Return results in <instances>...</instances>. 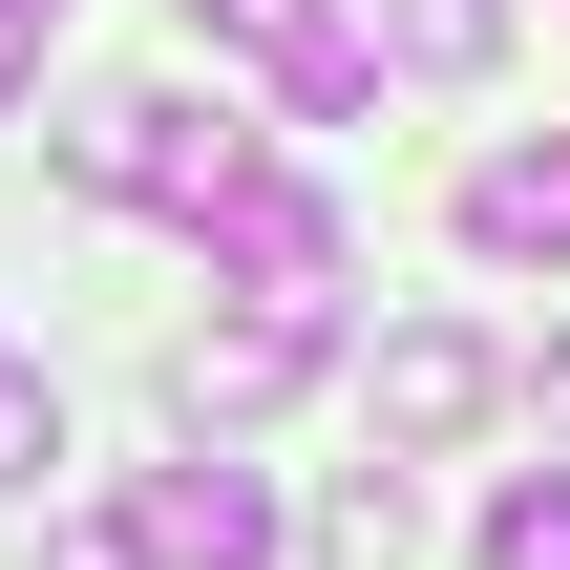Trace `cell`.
Wrapping results in <instances>:
<instances>
[{"instance_id": "obj_1", "label": "cell", "mask_w": 570, "mask_h": 570, "mask_svg": "<svg viewBox=\"0 0 570 570\" xmlns=\"http://www.w3.org/2000/svg\"><path fill=\"white\" fill-rule=\"evenodd\" d=\"M233 169H254V127L190 106V85H106V106H63V190H85V212H169V233H190Z\"/></svg>"}, {"instance_id": "obj_2", "label": "cell", "mask_w": 570, "mask_h": 570, "mask_svg": "<svg viewBox=\"0 0 570 570\" xmlns=\"http://www.w3.org/2000/svg\"><path fill=\"white\" fill-rule=\"evenodd\" d=\"M190 254H212L254 317H317V338H338V190H317V169H275V148H254V169L190 212Z\"/></svg>"}, {"instance_id": "obj_3", "label": "cell", "mask_w": 570, "mask_h": 570, "mask_svg": "<svg viewBox=\"0 0 570 570\" xmlns=\"http://www.w3.org/2000/svg\"><path fill=\"white\" fill-rule=\"evenodd\" d=\"M106 529H127V570H275V487L190 444V465H148V487H127Z\"/></svg>"}, {"instance_id": "obj_4", "label": "cell", "mask_w": 570, "mask_h": 570, "mask_svg": "<svg viewBox=\"0 0 570 570\" xmlns=\"http://www.w3.org/2000/svg\"><path fill=\"white\" fill-rule=\"evenodd\" d=\"M317 360H338L317 317H212V338H169V423H190V444H254Z\"/></svg>"}, {"instance_id": "obj_5", "label": "cell", "mask_w": 570, "mask_h": 570, "mask_svg": "<svg viewBox=\"0 0 570 570\" xmlns=\"http://www.w3.org/2000/svg\"><path fill=\"white\" fill-rule=\"evenodd\" d=\"M487 402H508V360H487L465 317H402V338H381V444H465Z\"/></svg>"}, {"instance_id": "obj_6", "label": "cell", "mask_w": 570, "mask_h": 570, "mask_svg": "<svg viewBox=\"0 0 570 570\" xmlns=\"http://www.w3.org/2000/svg\"><path fill=\"white\" fill-rule=\"evenodd\" d=\"M465 254H508V275H570V127L465 169Z\"/></svg>"}, {"instance_id": "obj_7", "label": "cell", "mask_w": 570, "mask_h": 570, "mask_svg": "<svg viewBox=\"0 0 570 570\" xmlns=\"http://www.w3.org/2000/svg\"><path fill=\"white\" fill-rule=\"evenodd\" d=\"M360 63H402V85H487V63H508V0H360Z\"/></svg>"}, {"instance_id": "obj_8", "label": "cell", "mask_w": 570, "mask_h": 570, "mask_svg": "<svg viewBox=\"0 0 570 570\" xmlns=\"http://www.w3.org/2000/svg\"><path fill=\"white\" fill-rule=\"evenodd\" d=\"M487 570H570V465H508L487 487Z\"/></svg>"}, {"instance_id": "obj_9", "label": "cell", "mask_w": 570, "mask_h": 570, "mask_svg": "<svg viewBox=\"0 0 570 570\" xmlns=\"http://www.w3.org/2000/svg\"><path fill=\"white\" fill-rule=\"evenodd\" d=\"M317 21H338V0H190V42H212V63H296Z\"/></svg>"}, {"instance_id": "obj_10", "label": "cell", "mask_w": 570, "mask_h": 570, "mask_svg": "<svg viewBox=\"0 0 570 570\" xmlns=\"http://www.w3.org/2000/svg\"><path fill=\"white\" fill-rule=\"evenodd\" d=\"M317 550H338V570H402L423 529H402V487H338V508H317Z\"/></svg>"}, {"instance_id": "obj_11", "label": "cell", "mask_w": 570, "mask_h": 570, "mask_svg": "<svg viewBox=\"0 0 570 570\" xmlns=\"http://www.w3.org/2000/svg\"><path fill=\"white\" fill-rule=\"evenodd\" d=\"M42 465H63V402H42V381L0 360V487H42Z\"/></svg>"}, {"instance_id": "obj_12", "label": "cell", "mask_w": 570, "mask_h": 570, "mask_svg": "<svg viewBox=\"0 0 570 570\" xmlns=\"http://www.w3.org/2000/svg\"><path fill=\"white\" fill-rule=\"evenodd\" d=\"M42 570H127V529H42Z\"/></svg>"}, {"instance_id": "obj_13", "label": "cell", "mask_w": 570, "mask_h": 570, "mask_svg": "<svg viewBox=\"0 0 570 570\" xmlns=\"http://www.w3.org/2000/svg\"><path fill=\"white\" fill-rule=\"evenodd\" d=\"M21 63H42V21H21V0H0V106H21Z\"/></svg>"}, {"instance_id": "obj_14", "label": "cell", "mask_w": 570, "mask_h": 570, "mask_svg": "<svg viewBox=\"0 0 570 570\" xmlns=\"http://www.w3.org/2000/svg\"><path fill=\"white\" fill-rule=\"evenodd\" d=\"M529 402H550V423H570V360H550V381H529Z\"/></svg>"}, {"instance_id": "obj_15", "label": "cell", "mask_w": 570, "mask_h": 570, "mask_svg": "<svg viewBox=\"0 0 570 570\" xmlns=\"http://www.w3.org/2000/svg\"><path fill=\"white\" fill-rule=\"evenodd\" d=\"M21 21H63V0H21Z\"/></svg>"}]
</instances>
